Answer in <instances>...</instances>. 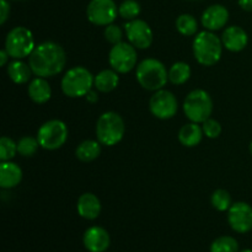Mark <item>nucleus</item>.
Wrapping results in <instances>:
<instances>
[{
	"label": "nucleus",
	"instance_id": "obj_1",
	"mask_svg": "<svg viewBox=\"0 0 252 252\" xmlns=\"http://www.w3.org/2000/svg\"><path fill=\"white\" fill-rule=\"evenodd\" d=\"M30 66L36 76L51 78L64 69L66 64V56L63 47L56 42L47 41L34 47L30 54Z\"/></svg>",
	"mask_w": 252,
	"mask_h": 252
},
{
	"label": "nucleus",
	"instance_id": "obj_2",
	"mask_svg": "<svg viewBox=\"0 0 252 252\" xmlns=\"http://www.w3.org/2000/svg\"><path fill=\"white\" fill-rule=\"evenodd\" d=\"M223 42L212 31H202L193 41V54L199 64L212 66L218 63L223 53Z\"/></svg>",
	"mask_w": 252,
	"mask_h": 252
},
{
	"label": "nucleus",
	"instance_id": "obj_3",
	"mask_svg": "<svg viewBox=\"0 0 252 252\" xmlns=\"http://www.w3.org/2000/svg\"><path fill=\"white\" fill-rule=\"evenodd\" d=\"M135 75L139 85L149 91L161 90L169 79V73L164 64L154 58H148L140 62Z\"/></svg>",
	"mask_w": 252,
	"mask_h": 252
},
{
	"label": "nucleus",
	"instance_id": "obj_4",
	"mask_svg": "<svg viewBox=\"0 0 252 252\" xmlns=\"http://www.w3.org/2000/svg\"><path fill=\"white\" fill-rule=\"evenodd\" d=\"M126 126L123 118L117 112L108 111L100 116L96 125V137L98 142L107 147H113L123 139Z\"/></svg>",
	"mask_w": 252,
	"mask_h": 252
},
{
	"label": "nucleus",
	"instance_id": "obj_5",
	"mask_svg": "<svg viewBox=\"0 0 252 252\" xmlns=\"http://www.w3.org/2000/svg\"><path fill=\"white\" fill-rule=\"evenodd\" d=\"M95 76L84 66L69 69L62 79V91L69 97H83L89 94L94 85Z\"/></svg>",
	"mask_w": 252,
	"mask_h": 252
},
{
	"label": "nucleus",
	"instance_id": "obj_6",
	"mask_svg": "<svg viewBox=\"0 0 252 252\" xmlns=\"http://www.w3.org/2000/svg\"><path fill=\"white\" fill-rule=\"evenodd\" d=\"M184 112L191 122L203 123L213 112V101L207 91L193 90L186 96L184 102Z\"/></svg>",
	"mask_w": 252,
	"mask_h": 252
},
{
	"label": "nucleus",
	"instance_id": "obj_7",
	"mask_svg": "<svg viewBox=\"0 0 252 252\" xmlns=\"http://www.w3.org/2000/svg\"><path fill=\"white\" fill-rule=\"evenodd\" d=\"M33 34L24 26L14 27L7 33L5 39V49L14 59H22L30 57L34 49Z\"/></svg>",
	"mask_w": 252,
	"mask_h": 252
},
{
	"label": "nucleus",
	"instance_id": "obj_8",
	"mask_svg": "<svg viewBox=\"0 0 252 252\" xmlns=\"http://www.w3.org/2000/svg\"><path fill=\"white\" fill-rule=\"evenodd\" d=\"M37 139L43 149L57 150L63 147L68 139V127L63 121H47L38 129Z\"/></svg>",
	"mask_w": 252,
	"mask_h": 252
},
{
	"label": "nucleus",
	"instance_id": "obj_9",
	"mask_svg": "<svg viewBox=\"0 0 252 252\" xmlns=\"http://www.w3.org/2000/svg\"><path fill=\"white\" fill-rule=\"evenodd\" d=\"M108 62L113 70L117 73H128L137 64V48L127 42L113 44L108 54Z\"/></svg>",
	"mask_w": 252,
	"mask_h": 252
},
{
	"label": "nucleus",
	"instance_id": "obj_10",
	"mask_svg": "<svg viewBox=\"0 0 252 252\" xmlns=\"http://www.w3.org/2000/svg\"><path fill=\"white\" fill-rule=\"evenodd\" d=\"M118 7L113 0H91L86 7V16L96 26H108L116 20Z\"/></svg>",
	"mask_w": 252,
	"mask_h": 252
},
{
	"label": "nucleus",
	"instance_id": "obj_11",
	"mask_svg": "<svg viewBox=\"0 0 252 252\" xmlns=\"http://www.w3.org/2000/svg\"><path fill=\"white\" fill-rule=\"evenodd\" d=\"M150 112L159 120H170L174 117L179 110L177 98L171 91L158 90L150 97L149 101Z\"/></svg>",
	"mask_w": 252,
	"mask_h": 252
},
{
	"label": "nucleus",
	"instance_id": "obj_12",
	"mask_svg": "<svg viewBox=\"0 0 252 252\" xmlns=\"http://www.w3.org/2000/svg\"><path fill=\"white\" fill-rule=\"evenodd\" d=\"M125 30L129 43L137 49H147L152 46L154 33L144 20H130L125 25Z\"/></svg>",
	"mask_w": 252,
	"mask_h": 252
},
{
	"label": "nucleus",
	"instance_id": "obj_13",
	"mask_svg": "<svg viewBox=\"0 0 252 252\" xmlns=\"http://www.w3.org/2000/svg\"><path fill=\"white\" fill-rule=\"evenodd\" d=\"M228 221L236 233H249L252 230V207L245 202L231 204L228 211Z\"/></svg>",
	"mask_w": 252,
	"mask_h": 252
},
{
	"label": "nucleus",
	"instance_id": "obj_14",
	"mask_svg": "<svg viewBox=\"0 0 252 252\" xmlns=\"http://www.w3.org/2000/svg\"><path fill=\"white\" fill-rule=\"evenodd\" d=\"M229 20V11L220 4H214L207 7L202 14V25L208 31H218L223 29Z\"/></svg>",
	"mask_w": 252,
	"mask_h": 252
},
{
	"label": "nucleus",
	"instance_id": "obj_15",
	"mask_svg": "<svg viewBox=\"0 0 252 252\" xmlns=\"http://www.w3.org/2000/svg\"><path fill=\"white\" fill-rule=\"evenodd\" d=\"M110 244V235L101 226H91L84 234V245L90 252H105Z\"/></svg>",
	"mask_w": 252,
	"mask_h": 252
},
{
	"label": "nucleus",
	"instance_id": "obj_16",
	"mask_svg": "<svg viewBox=\"0 0 252 252\" xmlns=\"http://www.w3.org/2000/svg\"><path fill=\"white\" fill-rule=\"evenodd\" d=\"M223 46L230 52H241L249 43V36L240 26H230L221 36Z\"/></svg>",
	"mask_w": 252,
	"mask_h": 252
},
{
	"label": "nucleus",
	"instance_id": "obj_17",
	"mask_svg": "<svg viewBox=\"0 0 252 252\" xmlns=\"http://www.w3.org/2000/svg\"><path fill=\"white\" fill-rule=\"evenodd\" d=\"M79 216L88 220H94L101 213V202L94 193H84L79 197L76 204Z\"/></svg>",
	"mask_w": 252,
	"mask_h": 252
},
{
	"label": "nucleus",
	"instance_id": "obj_18",
	"mask_svg": "<svg viewBox=\"0 0 252 252\" xmlns=\"http://www.w3.org/2000/svg\"><path fill=\"white\" fill-rule=\"evenodd\" d=\"M22 180V170L19 165L11 161H1L0 164V187L14 189Z\"/></svg>",
	"mask_w": 252,
	"mask_h": 252
},
{
	"label": "nucleus",
	"instance_id": "obj_19",
	"mask_svg": "<svg viewBox=\"0 0 252 252\" xmlns=\"http://www.w3.org/2000/svg\"><path fill=\"white\" fill-rule=\"evenodd\" d=\"M27 91H29L30 98L39 105L46 103L52 96V89L49 86V83L46 80V78H41V76H37L36 79L31 80Z\"/></svg>",
	"mask_w": 252,
	"mask_h": 252
},
{
	"label": "nucleus",
	"instance_id": "obj_20",
	"mask_svg": "<svg viewBox=\"0 0 252 252\" xmlns=\"http://www.w3.org/2000/svg\"><path fill=\"white\" fill-rule=\"evenodd\" d=\"M203 135L204 133L201 126H198V123L192 122L182 126L179 132V140L185 147L192 148L201 143Z\"/></svg>",
	"mask_w": 252,
	"mask_h": 252
},
{
	"label": "nucleus",
	"instance_id": "obj_21",
	"mask_svg": "<svg viewBox=\"0 0 252 252\" xmlns=\"http://www.w3.org/2000/svg\"><path fill=\"white\" fill-rule=\"evenodd\" d=\"M120 84L117 71L113 69H105L101 70L94 80V86L101 93H111L115 90Z\"/></svg>",
	"mask_w": 252,
	"mask_h": 252
},
{
	"label": "nucleus",
	"instance_id": "obj_22",
	"mask_svg": "<svg viewBox=\"0 0 252 252\" xmlns=\"http://www.w3.org/2000/svg\"><path fill=\"white\" fill-rule=\"evenodd\" d=\"M101 143L97 140H84L83 143L78 145L75 150V155L80 161L90 162L97 159L101 154Z\"/></svg>",
	"mask_w": 252,
	"mask_h": 252
},
{
	"label": "nucleus",
	"instance_id": "obj_23",
	"mask_svg": "<svg viewBox=\"0 0 252 252\" xmlns=\"http://www.w3.org/2000/svg\"><path fill=\"white\" fill-rule=\"evenodd\" d=\"M7 74H9L10 79L14 81L15 84H25L30 81L31 75L33 74L30 64H26L22 61H14L9 64L7 66Z\"/></svg>",
	"mask_w": 252,
	"mask_h": 252
},
{
	"label": "nucleus",
	"instance_id": "obj_24",
	"mask_svg": "<svg viewBox=\"0 0 252 252\" xmlns=\"http://www.w3.org/2000/svg\"><path fill=\"white\" fill-rule=\"evenodd\" d=\"M191 78V68L185 62H177L171 65L169 70V80L174 85H182Z\"/></svg>",
	"mask_w": 252,
	"mask_h": 252
},
{
	"label": "nucleus",
	"instance_id": "obj_25",
	"mask_svg": "<svg viewBox=\"0 0 252 252\" xmlns=\"http://www.w3.org/2000/svg\"><path fill=\"white\" fill-rule=\"evenodd\" d=\"M176 29L184 36H193L198 30V22L192 15L182 14L176 20Z\"/></svg>",
	"mask_w": 252,
	"mask_h": 252
},
{
	"label": "nucleus",
	"instance_id": "obj_26",
	"mask_svg": "<svg viewBox=\"0 0 252 252\" xmlns=\"http://www.w3.org/2000/svg\"><path fill=\"white\" fill-rule=\"evenodd\" d=\"M239 244L231 236H220L211 245V252H238Z\"/></svg>",
	"mask_w": 252,
	"mask_h": 252
},
{
	"label": "nucleus",
	"instance_id": "obj_27",
	"mask_svg": "<svg viewBox=\"0 0 252 252\" xmlns=\"http://www.w3.org/2000/svg\"><path fill=\"white\" fill-rule=\"evenodd\" d=\"M38 147H41L38 139L27 135V137H22L17 143V153H20L25 158L33 157L38 150Z\"/></svg>",
	"mask_w": 252,
	"mask_h": 252
},
{
	"label": "nucleus",
	"instance_id": "obj_28",
	"mask_svg": "<svg viewBox=\"0 0 252 252\" xmlns=\"http://www.w3.org/2000/svg\"><path fill=\"white\" fill-rule=\"evenodd\" d=\"M212 206L219 212H225L229 211V208L231 207V197L229 194L228 191L225 189H217V191L213 192L212 194Z\"/></svg>",
	"mask_w": 252,
	"mask_h": 252
},
{
	"label": "nucleus",
	"instance_id": "obj_29",
	"mask_svg": "<svg viewBox=\"0 0 252 252\" xmlns=\"http://www.w3.org/2000/svg\"><path fill=\"white\" fill-rule=\"evenodd\" d=\"M118 14L126 20H135L140 14V5L135 0H125L118 7Z\"/></svg>",
	"mask_w": 252,
	"mask_h": 252
},
{
	"label": "nucleus",
	"instance_id": "obj_30",
	"mask_svg": "<svg viewBox=\"0 0 252 252\" xmlns=\"http://www.w3.org/2000/svg\"><path fill=\"white\" fill-rule=\"evenodd\" d=\"M17 153V144L7 137L0 139V159L1 161H10Z\"/></svg>",
	"mask_w": 252,
	"mask_h": 252
},
{
	"label": "nucleus",
	"instance_id": "obj_31",
	"mask_svg": "<svg viewBox=\"0 0 252 252\" xmlns=\"http://www.w3.org/2000/svg\"><path fill=\"white\" fill-rule=\"evenodd\" d=\"M202 129H203L204 135H207L211 139H216L220 135L221 126L218 121L213 120V118H208V120L202 123Z\"/></svg>",
	"mask_w": 252,
	"mask_h": 252
},
{
	"label": "nucleus",
	"instance_id": "obj_32",
	"mask_svg": "<svg viewBox=\"0 0 252 252\" xmlns=\"http://www.w3.org/2000/svg\"><path fill=\"white\" fill-rule=\"evenodd\" d=\"M103 34H105L106 41L110 42V43H112V44H117V43H120V42H122L123 32H122V30L117 26V25L111 24V25H108V26H106Z\"/></svg>",
	"mask_w": 252,
	"mask_h": 252
},
{
	"label": "nucleus",
	"instance_id": "obj_33",
	"mask_svg": "<svg viewBox=\"0 0 252 252\" xmlns=\"http://www.w3.org/2000/svg\"><path fill=\"white\" fill-rule=\"evenodd\" d=\"M0 24L4 25L10 15V4L7 0H0Z\"/></svg>",
	"mask_w": 252,
	"mask_h": 252
},
{
	"label": "nucleus",
	"instance_id": "obj_34",
	"mask_svg": "<svg viewBox=\"0 0 252 252\" xmlns=\"http://www.w3.org/2000/svg\"><path fill=\"white\" fill-rule=\"evenodd\" d=\"M239 5L245 11H252V0H239Z\"/></svg>",
	"mask_w": 252,
	"mask_h": 252
},
{
	"label": "nucleus",
	"instance_id": "obj_35",
	"mask_svg": "<svg viewBox=\"0 0 252 252\" xmlns=\"http://www.w3.org/2000/svg\"><path fill=\"white\" fill-rule=\"evenodd\" d=\"M9 53L6 52V49H1L0 51V65L4 66L7 63V59H9Z\"/></svg>",
	"mask_w": 252,
	"mask_h": 252
},
{
	"label": "nucleus",
	"instance_id": "obj_36",
	"mask_svg": "<svg viewBox=\"0 0 252 252\" xmlns=\"http://www.w3.org/2000/svg\"><path fill=\"white\" fill-rule=\"evenodd\" d=\"M86 98H88L89 102H96V101H97V96H96V93H95V91H93V90L89 91V94L86 95Z\"/></svg>",
	"mask_w": 252,
	"mask_h": 252
},
{
	"label": "nucleus",
	"instance_id": "obj_37",
	"mask_svg": "<svg viewBox=\"0 0 252 252\" xmlns=\"http://www.w3.org/2000/svg\"><path fill=\"white\" fill-rule=\"evenodd\" d=\"M250 153H251V155H252V140H251V143H250Z\"/></svg>",
	"mask_w": 252,
	"mask_h": 252
},
{
	"label": "nucleus",
	"instance_id": "obj_38",
	"mask_svg": "<svg viewBox=\"0 0 252 252\" xmlns=\"http://www.w3.org/2000/svg\"><path fill=\"white\" fill-rule=\"evenodd\" d=\"M241 252H252V250H249V249H248V250H243Z\"/></svg>",
	"mask_w": 252,
	"mask_h": 252
},
{
	"label": "nucleus",
	"instance_id": "obj_39",
	"mask_svg": "<svg viewBox=\"0 0 252 252\" xmlns=\"http://www.w3.org/2000/svg\"><path fill=\"white\" fill-rule=\"evenodd\" d=\"M14 1H19V0H14Z\"/></svg>",
	"mask_w": 252,
	"mask_h": 252
}]
</instances>
